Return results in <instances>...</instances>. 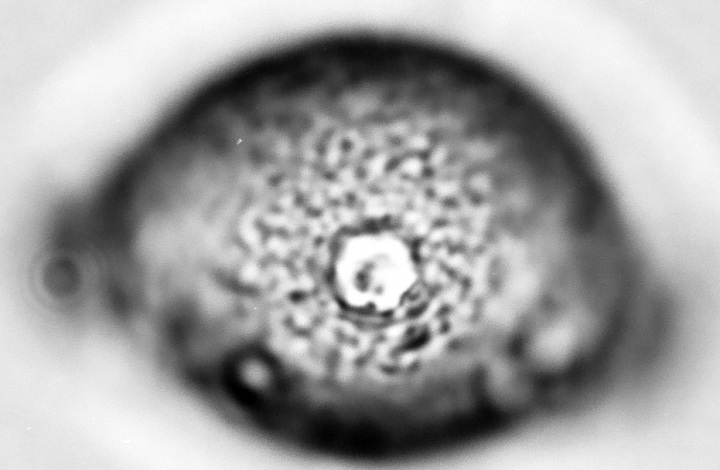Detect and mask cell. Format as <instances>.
Wrapping results in <instances>:
<instances>
[{
	"label": "cell",
	"instance_id": "obj_1",
	"mask_svg": "<svg viewBox=\"0 0 720 470\" xmlns=\"http://www.w3.org/2000/svg\"><path fill=\"white\" fill-rule=\"evenodd\" d=\"M342 259L343 286L355 305L389 307L408 288L410 260L403 246L389 237L364 236L347 247Z\"/></svg>",
	"mask_w": 720,
	"mask_h": 470
}]
</instances>
